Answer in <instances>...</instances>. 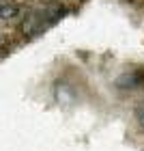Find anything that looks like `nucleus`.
I'll use <instances>...</instances> for the list:
<instances>
[{"label":"nucleus","mask_w":144,"mask_h":151,"mask_svg":"<svg viewBox=\"0 0 144 151\" xmlns=\"http://www.w3.org/2000/svg\"><path fill=\"white\" fill-rule=\"evenodd\" d=\"M65 11H60V9H39V11H32L28 17L24 19V26H22V30H24V35L26 37H37L39 32H43L47 26H52L56 19H60V15H63Z\"/></svg>","instance_id":"f257e3e1"},{"label":"nucleus","mask_w":144,"mask_h":151,"mask_svg":"<svg viewBox=\"0 0 144 151\" xmlns=\"http://www.w3.org/2000/svg\"><path fill=\"white\" fill-rule=\"evenodd\" d=\"M144 82V73H127V76H123V78H118V88H135V86H140Z\"/></svg>","instance_id":"f03ea898"},{"label":"nucleus","mask_w":144,"mask_h":151,"mask_svg":"<svg viewBox=\"0 0 144 151\" xmlns=\"http://www.w3.org/2000/svg\"><path fill=\"white\" fill-rule=\"evenodd\" d=\"M17 13H19V9L15 4H9V2L0 4V19H13V17H17Z\"/></svg>","instance_id":"7ed1b4c3"},{"label":"nucleus","mask_w":144,"mask_h":151,"mask_svg":"<svg viewBox=\"0 0 144 151\" xmlns=\"http://www.w3.org/2000/svg\"><path fill=\"white\" fill-rule=\"evenodd\" d=\"M135 119H138V123H140V127L144 129V101L138 106V110H135Z\"/></svg>","instance_id":"20e7f679"}]
</instances>
